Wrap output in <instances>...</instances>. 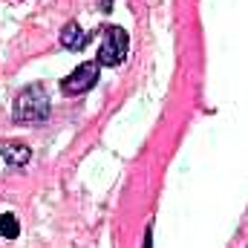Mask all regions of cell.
<instances>
[{"instance_id": "1", "label": "cell", "mask_w": 248, "mask_h": 248, "mask_svg": "<svg viewBox=\"0 0 248 248\" xmlns=\"http://www.w3.org/2000/svg\"><path fill=\"white\" fill-rule=\"evenodd\" d=\"M15 122L17 124H44L49 119V95L41 84L26 87L15 101Z\"/></svg>"}, {"instance_id": "2", "label": "cell", "mask_w": 248, "mask_h": 248, "mask_svg": "<svg viewBox=\"0 0 248 248\" xmlns=\"http://www.w3.org/2000/svg\"><path fill=\"white\" fill-rule=\"evenodd\" d=\"M127 46H130V38L122 26H110L104 32V41H101V49H98V63L104 66H119L127 58Z\"/></svg>"}, {"instance_id": "3", "label": "cell", "mask_w": 248, "mask_h": 248, "mask_svg": "<svg viewBox=\"0 0 248 248\" xmlns=\"http://www.w3.org/2000/svg\"><path fill=\"white\" fill-rule=\"evenodd\" d=\"M95 81H98V61H87V63H81L78 69H72V72L63 78L61 87H63L66 95H81V93L93 90Z\"/></svg>"}, {"instance_id": "4", "label": "cell", "mask_w": 248, "mask_h": 248, "mask_svg": "<svg viewBox=\"0 0 248 248\" xmlns=\"http://www.w3.org/2000/svg\"><path fill=\"white\" fill-rule=\"evenodd\" d=\"M87 41H90V35H87L78 23H66V26H63V32H61V46L63 49L78 52V49L87 46Z\"/></svg>"}, {"instance_id": "5", "label": "cell", "mask_w": 248, "mask_h": 248, "mask_svg": "<svg viewBox=\"0 0 248 248\" xmlns=\"http://www.w3.org/2000/svg\"><path fill=\"white\" fill-rule=\"evenodd\" d=\"M0 156L9 162V165H15V168H23L26 162H29V147L26 144H17V141H6V144H0Z\"/></svg>"}, {"instance_id": "6", "label": "cell", "mask_w": 248, "mask_h": 248, "mask_svg": "<svg viewBox=\"0 0 248 248\" xmlns=\"http://www.w3.org/2000/svg\"><path fill=\"white\" fill-rule=\"evenodd\" d=\"M20 234V222L12 214H0V237L3 240H15Z\"/></svg>"}, {"instance_id": "7", "label": "cell", "mask_w": 248, "mask_h": 248, "mask_svg": "<svg viewBox=\"0 0 248 248\" xmlns=\"http://www.w3.org/2000/svg\"><path fill=\"white\" fill-rule=\"evenodd\" d=\"M144 248H150V228H147V234H144Z\"/></svg>"}]
</instances>
